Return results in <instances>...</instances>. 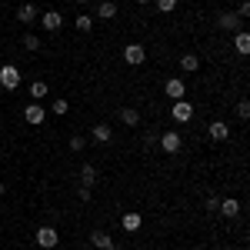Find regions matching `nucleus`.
Returning a JSON list of instances; mask_svg holds the SVG:
<instances>
[{
	"instance_id": "obj_1",
	"label": "nucleus",
	"mask_w": 250,
	"mask_h": 250,
	"mask_svg": "<svg viewBox=\"0 0 250 250\" xmlns=\"http://www.w3.org/2000/svg\"><path fill=\"white\" fill-rule=\"evenodd\" d=\"M17 83H20V70L14 63L0 67V87H3V90H17Z\"/></svg>"
},
{
	"instance_id": "obj_2",
	"label": "nucleus",
	"mask_w": 250,
	"mask_h": 250,
	"mask_svg": "<svg viewBox=\"0 0 250 250\" xmlns=\"http://www.w3.org/2000/svg\"><path fill=\"white\" fill-rule=\"evenodd\" d=\"M124 60H127L130 67H140V63L147 60V50H144L140 43H127V47H124Z\"/></svg>"
},
{
	"instance_id": "obj_3",
	"label": "nucleus",
	"mask_w": 250,
	"mask_h": 250,
	"mask_svg": "<svg viewBox=\"0 0 250 250\" xmlns=\"http://www.w3.org/2000/svg\"><path fill=\"white\" fill-rule=\"evenodd\" d=\"M170 117L177 120V124H187L193 117V107L187 104V100H173V107H170Z\"/></svg>"
},
{
	"instance_id": "obj_4",
	"label": "nucleus",
	"mask_w": 250,
	"mask_h": 250,
	"mask_svg": "<svg viewBox=\"0 0 250 250\" xmlns=\"http://www.w3.org/2000/svg\"><path fill=\"white\" fill-rule=\"evenodd\" d=\"M37 244L43 250L57 247V230H54V227H40V230H37Z\"/></svg>"
},
{
	"instance_id": "obj_5",
	"label": "nucleus",
	"mask_w": 250,
	"mask_h": 250,
	"mask_svg": "<svg viewBox=\"0 0 250 250\" xmlns=\"http://www.w3.org/2000/svg\"><path fill=\"white\" fill-rule=\"evenodd\" d=\"M164 90H167L170 100H184V94H187V87H184V80H180V77L167 80V87H164Z\"/></svg>"
},
{
	"instance_id": "obj_6",
	"label": "nucleus",
	"mask_w": 250,
	"mask_h": 250,
	"mask_svg": "<svg viewBox=\"0 0 250 250\" xmlns=\"http://www.w3.org/2000/svg\"><path fill=\"white\" fill-rule=\"evenodd\" d=\"M90 244H94L97 250H114V237L104 233V230H97V233H90Z\"/></svg>"
},
{
	"instance_id": "obj_7",
	"label": "nucleus",
	"mask_w": 250,
	"mask_h": 250,
	"mask_svg": "<svg viewBox=\"0 0 250 250\" xmlns=\"http://www.w3.org/2000/svg\"><path fill=\"white\" fill-rule=\"evenodd\" d=\"M160 147H164V154H177V150H180V134H164L160 137Z\"/></svg>"
},
{
	"instance_id": "obj_8",
	"label": "nucleus",
	"mask_w": 250,
	"mask_h": 250,
	"mask_svg": "<svg viewBox=\"0 0 250 250\" xmlns=\"http://www.w3.org/2000/svg\"><path fill=\"white\" fill-rule=\"evenodd\" d=\"M233 50H237L240 57H247V54H250V34L237 30V37H233Z\"/></svg>"
},
{
	"instance_id": "obj_9",
	"label": "nucleus",
	"mask_w": 250,
	"mask_h": 250,
	"mask_svg": "<svg viewBox=\"0 0 250 250\" xmlns=\"http://www.w3.org/2000/svg\"><path fill=\"white\" fill-rule=\"evenodd\" d=\"M40 23H43V30H60V23H63V17H60L57 10H47V14L40 17Z\"/></svg>"
},
{
	"instance_id": "obj_10",
	"label": "nucleus",
	"mask_w": 250,
	"mask_h": 250,
	"mask_svg": "<svg viewBox=\"0 0 250 250\" xmlns=\"http://www.w3.org/2000/svg\"><path fill=\"white\" fill-rule=\"evenodd\" d=\"M23 120H27V124H34V127L43 124V107H40V104H30V107L23 110Z\"/></svg>"
},
{
	"instance_id": "obj_11",
	"label": "nucleus",
	"mask_w": 250,
	"mask_h": 250,
	"mask_svg": "<svg viewBox=\"0 0 250 250\" xmlns=\"http://www.w3.org/2000/svg\"><path fill=\"white\" fill-rule=\"evenodd\" d=\"M97 17H100V20H114V17H117V3H114V0L97 3Z\"/></svg>"
},
{
	"instance_id": "obj_12",
	"label": "nucleus",
	"mask_w": 250,
	"mask_h": 250,
	"mask_svg": "<svg viewBox=\"0 0 250 250\" xmlns=\"http://www.w3.org/2000/svg\"><path fill=\"white\" fill-rule=\"evenodd\" d=\"M217 27H220V30H240V17H237V14H220Z\"/></svg>"
},
{
	"instance_id": "obj_13",
	"label": "nucleus",
	"mask_w": 250,
	"mask_h": 250,
	"mask_svg": "<svg viewBox=\"0 0 250 250\" xmlns=\"http://www.w3.org/2000/svg\"><path fill=\"white\" fill-rule=\"evenodd\" d=\"M17 20L20 23H34V20H37V7H34V3H23L17 10Z\"/></svg>"
},
{
	"instance_id": "obj_14",
	"label": "nucleus",
	"mask_w": 250,
	"mask_h": 250,
	"mask_svg": "<svg viewBox=\"0 0 250 250\" xmlns=\"http://www.w3.org/2000/svg\"><path fill=\"white\" fill-rule=\"evenodd\" d=\"M140 224H144V217H140V213L137 210H130V213H124V230H140Z\"/></svg>"
},
{
	"instance_id": "obj_15",
	"label": "nucleus",
	"mask_w": 250,
	"mask_h": 250,
	"mask_svg": "<svg viewBox=\"0 0 250 250\" xmlns=\"http://www.w3.org/2000/svg\"><path fill=\"white\" fill-rule=\"evenodd\" d=\"M210 137L213 140H227V137H230V127H227L224 120H213L210 124Z\"/></svg>"
},
{
	"instance_id": "obj_16",
	"label": "nucleus",
	"mask_w": 250,
	"mask_h": 250,
	"mask_svg": "<svg viewBox=\"0 0 250 250\" xmlns=\"http://www.w3.org/2000/svg\"><path fill=\"white\" fill-rule=\"evenodd\" d=\"M80 180H83V187H94L97 184V167L94 164H83V167H80Z\"/></svg>"
},
{
	"instance_id": "obj_17",
	"label": "nucleus",
	"mask_w": 250,
	"mask_h": 250,
	"mask_svg": "<svg viewBox=\"0 0 250 250\" xmlns=\"http://www.w3.org/2000/svg\"><path fill=\"white\" fill-rule=\"evenodd\" d=\"M110 137H114V130H110L107 124H97L94 127V140L97 144H110Z\"/></svg>"
},
{
	"instance_id": "obj_18",
	"label": "nucleus",
	"mask_w": 250,
	"mask_h": 250,
	"mask_svg": "<svg viewBox=\"0 0 250 250\" xmlns=\"http://www.w3.org/2000/svg\"><path fill=\"white\" fill-rule=\"evenodd\" d=\"M180 70H184V74H193V70H200V60L193 57V54H184V57H180Z\"/></svg>"
},
{
	"instance_id": "obj_19",
	"label": "nucleus",
	"mask_w": 250,
	"mask_h": 250,
	"mask_svg": "<svg viewBox=\"0 0 250 250\" xmlns=\"http://www.w3.org/2000/svg\"><path fill=\"white\" fill-rule=\"evenodd\" d=\"M217 210L220 213H227V217H237V213H240V200H220V207H217Z\"/></svg>"
},
{
	"instance_id": "obj_20",
	"label": "nucleus",
	"mask_w": 250,
	"mask_h": 250,
	"mask_svg": "<svg viewBox=\"0 0 250 250\" xmlns=\"http://www.w3.org/2000/svg\"><path fill=\"white\" fill-rule=\"evenodd\" d=\"M120 120H124L127 127H137V124H140V114H137L134 107H124V110H120Z\"/></svg>"
},
{
	"instance_id": "obj_21",
	"label": "nucleus",
	"mask_w": 250,
	"mask_h": 250,
	"mask_svg": "<svg viewBox=\"0 0 250 250\" xmlns=\"http://www.w3.org/2000/svg\"><path fill=\"white\" fill-rule=\"evenodd\" d=\"M74 23H77V30H80V34H87V30H94V17H90V14H80V17L74 20Z\"/></svg>"
},
{
	"instance_id": "obj_22",
	"label": "nucleus",
	"mask_w": 250,
	"mask_h": 250,
	"mask_svg": "<svg viewBox=\"0 0 250 250\" xmlns=\"http://www.w3.org/2000/svg\"><path fill=\"white\" fill-rule=\"evenodd\" d=\"M30 97H34V100H40V97H47V83H43V80H37V83H30Z\"/></svg>"
},
{
	"instance_id": "obj_23",
	"label": "nucleus",
	"mask_w": 250,
	"mask_h": 250,
	"mask_svg": "<svg viewBox=\"0 0 250 250\" xmlns=\"http://www.w3.org/2000/svg\"><path fill=\"white\" fill-rule=\"evenodd\" d=\"M23 47H27V50H40V37L37 34H27V37H23Z\"/></svg>"
},
{
	"instance_id": "obj_24",
	"label": "nucleus",
	"mask_w": 250,
	"mask_h": 250,
	"mask_svg": "<svg viewBox=\"0 0 250 250\" xmlns=\"http://www.w3.org/2000/svg\"><path fill=\"white\" fill-rule=\"evenodd\" d=\"M173 7H177V0H157V10L160 14H170Z\"/></svg>"
},
{
	"instance_id": "obj_25",
	"label": "nucleus",
	"mask_w": 250,
	"mask_h": 250,
	"mask_svg": "<svg viewBox=\"0 0 250 250\" xmlns=\"http://www.w3.org/2000/svg\"><path fill=\"white\" fill-rule=\"evenodd\" d=\"M237 117H240V120H247V117H250V104H247V100L237 104Z\"/></svg>"
},
{
	"instance_id": "obj_26",
	"label": "nucleus",
	"mask_w": 250,
	"mask_h": 250,
	"mask_svg": "<svg viewBox=\"0 0 250 250\" xmlns=\"http://www.w3.org/2000/svg\"><path fill=\"white\" fill-rule=\"evenodd\" d=\"M217 207H220L217 197H207V200H204V210H207V213H217Z\"/></svg>"
},
{
	"instance_id": "obj_27",
	"label": "nucleus",
	"mask_w": 250,
	"mask_h": 250,
	"mask_svg": "<svg viewBox=\"0 0 250 250\" xmlns=\"http://www.w3.org/2000/svg\"><path fill=\"white\" fill-rule=\"evenodd\" d=\"M67 110H70L67 100H54V114H67Z\"/></svg>"
},
{
	"instance_id": "obj_28",
	"label": "nucleus",
	"mask_w": 250,
	"mask_h": 250,
	"mask_svg": "<svg viewBox=\"0 0 250 250\" xmlns=\"http://www.w3.org/2000/svg\"><path fill=\"white\" fill-rule=\"evenodd\" d=\"M70 150H83V137H70Z\"/></svg>"
},
{
	"instance_id": "obj_29",
	"label": "nucleus",
	"mask_w": 250,
	"mask_h": 250,
	"mask_svg": "<svg viewBox=\"0 0 250 250\" xmlns=\"http://www.w3.org/2000/svg\"><path fill=\"white\" fill-rule=\"evenodd\" d=\"M77 197L83 200V204H87V200H90V187H80V190H77Z\"/></svg>"
},
{
	"instance_id": "obj_30",
	"label": "nucleus",
	"mask_w": 250,
	"mask_h": 250,
	"mask_svg": "<svg viewBox=\"0 0 250 250\" xmlns=\"http://www.w3.org/2000/svg\"><path fill=\"white\" fill-rule=\"evenodd\" d=\"M3 190H7V187H3V180H0V193H3Z\"/></svg>"
},
{
	"instance_id": "obj_31",
	"label": "nucleus",
	"mask_w": 250,
	"mask_h": 250,
	"mask_svg": "<svg viewBox=\"0 0 250 250\" xmlns=\"http://www.w3.org/2000/svg\"><path fill=\"white\" fill-rule=\"evenodd\" d=\"M137 3H150V0H137Z\"/></svg>"
},
{
	"instance_id": "obj_32",
	"label": "nucleus",
	"mask_w": 250,
	"mask_h": 250,
	"mask_svg": "<svg viewBox=\"0 0 250 250\" xmlns=\"http://www.w3.org/2000/svg\"><path fill=\"white\" fill-rule=\"evenodd\" d=\"M77 3H90V0H77Z\"/></svg>"
}]
</instances>
